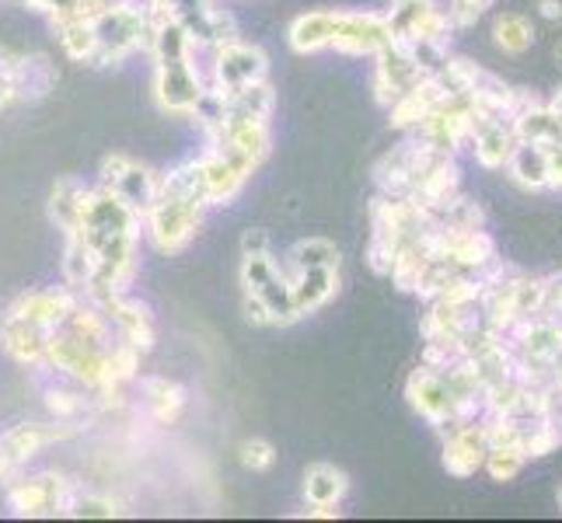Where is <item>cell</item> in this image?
I'll return each mask as SVG.
<instances>
[{
    "mask_svg": "<svg viewBox=\"0 0 562 523\" xmlns=\"http://www.w3.org/2000/svg\"><path fill=\"white\" fill-rule=\"evenodd\" d=\"M94 32V67L123 64L137 49H147V11L133 0H109L105 8L91 11Z\"/></svg>",
    "mask_w": 562,
    "mask_h": 523,
    "instance_id": "6da1fadb",
    "label": "cell"
},
{
    "mask_svg": "<svg viewBox=\"0 0 562 523\" xmlns=\"http://www.w3.org/2000/svg\"><path fill=\"white\" fill-rule=\"evenodd\" d=\"M43 366H46V371H53V374L67 377L77 387H88V391H94V398H99L105 387H112L105 349H91L85 342H77L74 336L64 332V328L49 332L46 363Z\"/></svg>",
    "mask_w": 562,
    "mask_h": 523,
    "instance_id": "7a4b0ae2",
    "label": "cell"
},
{
    "mask_svg": "<svg viewBox=\"0 0 562 523\" xmlns=\"http://www.w3.org/2000/svg\"><path fill=\"white\" fill-rule=\"evenodd\" d=\"M203 203L196 200H179V196H161L154 200V206L144 213V227H147V238L154 241V248L165 251V255H176L182 251L192 238H196V230L203 224Z\"/></svg>",
    "mask_w": 562,
    "mask_h": 523,
    "instance_id": "3957f363",
    "label": "cell"
},
{
    "mask_svg": "<svg viewBox=\"0 0 562 523\" xmlns=\"http://www.w3.org/2000/svg\"><path fill=\"white\" fill-rule=\"evenodd\" d=\"M210 60H213L210 64V70H213L210 88L221 91V94H235L248 84H259L269 73L266 53L259 46L241 43V38H231V43L210 49Z\"/></svg>",
    "mask_w": 562,
    "mask_h": 523,
    "instance_id": "277c9868",
    "label": "cell"
},
{
    "mask_svg": "<svg viewBox=\"0 0 562 523\" xmlns=\"http://www.w3.org/2000/svg\"><path fill=\"white\" fill-rule=\"evenodd\" d=\"M77 436V425H67V422H22L8 430L0 436V478H14L18 471L25 468V464L49 447V443H60V440H70Z\"/></svg>",
    "mask_w": 562,
    "mask_h": 523,
    "instance_id": "5b68a950",
    "label": "cell"
},
{
    "mask_svg": "<svg viewBox=\"0 0 562 523\" xmlns=\"http://www.w3.org/2000/svg\"><path fill=\"white\" fill-rule=\"evenodd\" d=\"M192 60H196V53L186 56V60L154 64V99L171 115H192V109H196V102L206 91L200 67Z\"/></svg>",
    "mask_w": 562,
    "mask_h": 523,
    "instance_id": "8992f818",
    "label": "cell"
},
{
    "mask_svg": "<svg viewBox=\"0 0 562 523\" xmlns=\"http://www.w3.org/2000/svg\"><path fill=\"white\" fill-rule=\"evenodd\" d=\"M102 189H109L130 213H137L144 220V213L158 200V174L123 158V154H112L102 161Z\"/></svg>",
    "mask_w": 562,
    "mask_h": 523,
    "instance_id": "52a82bcc",
    "label": "cell"
},
{
    "mask_svg": "<svg viewBox=\"0 0 562 523\" xmlns=\"http://www.w3.org/2000/svg\"><path fill=\"white\" fill-rule=\"evenodd\" d=\"M384 22L392 29V43H405V38L448 43L454 32L448 11H440L437 0H392V8L384 11Z\"/></svg>",
    "mask_w": 562,
    "mask_h": 523,
    "instance_id": "ba28073f",
    "label": "cell"
},
{
    "mask_svg": "<svg viewBox=\"0 0 562 523\" xmlns=\"http://www.w3.org/2000/svg\"><path fill=\"white\" fill-rule=\"evenodd\" d=\"M458 189H461V179H458V164L451 154L426 150V158L409 185V200L419 203L434 217V213H440L458 196Z\"/></svg>",
    "mask_w": 562,
    "mask_h": 523,
    "instance_id": "9c48e42d",
    "label": "cell"
},
{
    "mask_svg": "<svg viewBox=\"0 0 562 523\" xmlns=\"http://www.w3.org/2000/svg\"><path fill=\"white\" fill-rule=\"evenodd\" d=\"M74 486L60 475H35V478H11L8 502L18 516H56L67 510V496Z\"/></svg>",
    "mask_w": 562,
    "mask_h": 523,
    "instance_id": "30bf717a",
    "label": "cell"
},
{
    "mask_svg": "<svg viewBox=\"0 0 562 523\" xmlns=\"http://www.w3.org/2000/svg\"><path fill=\"white\" fill-rule=\"evenodd\" d=\"M387 43H392V29H387L384 14L378 11H339L336 14L333 49L346 56H374Z\"/></svg>",
    "mask_w": 562,
    "mask_h": 523,
    "instance_id": "8fae6325",
    "label": "cell"
},
{
    "mask_svg": "<svg viewBox=\"0 0 562 523\" xmlns=\"http://www.w3.org/2000/svg\"><path fill=\"white\" fill-rule=\"evenodd\" d=\"M405 398H409L413 409L430 425H437L440 433L454 422V395H451L448 380H443V374L434 371V366H419V371L409 377V384H405Z\"/></svg>",
    "mask_w": 562,
    "mask_h": 523,
    "instance_id": "7c38bea8",
    "label": "cell"
},
{
    "mask_svg": "<svg viewBox=\"0 0 562 523\" xmlns=\"http://www.w3.org/2000/svg\"><path fill=\"white\" fill-rule=\"evenodd\" d=\"M91 304L102 307L109 325L115 328V336H120L123 342L137 345L140 353H147V349L154 345V318H150V311L140 300H133L126 294V289H120V294H105V297L91 300Z\"/></svg>",
    "mask_w": 562,
    "mask_h": 523,
    "instance_id": "4fadbf2b",
    "label": "cell"
},
{
    "mask_svg": "<svg viewBox=\"0 0 562 523\" xmlns=\"http://www.w3.org/2000/svg\"><path fill=\"white\" fill-rule=\"evenodd\" d=\"M81 294H74L70 286H56V289H29V294H18L8 304V315L25 318L46 332H56L64 325V318L74 311V304Z\"/></svg>",
    "mask_w": 562,
    "mask_h": 523,
    "instance_id": "5bb4252c",
    "label": "cell"
},
{
    "mask_svg": "<svg viewBox=\"0 0 562 523\" xmlns=\"http://www.w3.org/2000/svg\"><path fill=\"white\" fill-rule=\"evenodd\" d=\"M486 430L482 422H464L443 433V468L454 478H472L486 464Z\"/></svg>",
    "mask_w": 562,
    "mask_h": 523,
    "instance_id": "9a60e30c",
    "label": "cell"
},
{
    "mask_svg": "<svg viewBox=\"0 0 562 523\" xmlns=\"http://www.w3.org/2000/svg\"><path fill=\"white\" fill-rule=\"evenodd\" d=\"M426 150L430 147H426L419 137H413V140L392 147V154H384L374 168V182L381 189V196H409V185L426 158Z\"/></svg>",
    "mask_w": 562,
    "mask_h": 523,
    "instance_id": "2e32d148",
    "label": "cell"
},
{
    "mask_svg": "<svg viewBox=\"0 0 562 523\" xmlns=\"http://www.w3.org/2000/svg\"><path fill=\"white\" fill-rule=\"evenodd\" d=\"M374 60H378V67H374V91H378L381 105H392L395 99H402L405 91L416 88L426 77L395 43H387L381 53H374Z\"/></svg>",
    "mask_w": 562,
    "mask_h": 523,
    "instance_id": "e0dca14e",
    "label": "cell"
},
{
    "mask_svg": "<svg viewBox=\"0 0 562 523\" xmlns=\"http://www.w3.org/2000/svg\"><path fill=\"white\" fill-rule=\"evenodd\" d=\"M451 99L454 94L448 91V84H443L437 73H426L416 88H409L402 99H395L392 105H387L392 109V126L395 129H416L437 105L451 102Z\"/></svg>",
    "mask_w": 562,
    "mask_h": 523,
    "instance_id": "ac0fdd59",
    "label": "cell"
},
{
    "mask_svg": "<svg viewBox=\"0 0 562 523\" xmlns=\"http://www.w3.org/2000/svg\"><path fill=\"white\" fill-rule=\"evenodd\" d=\"M46 342H49L46 328H38L25 318L8 315V311H4V318H0V345H4L8 356L18 360L22 366H43L46 363Z\"/></svg>",
    "mask_w": 562,
    "mask_h": 523,
    "instance_id": "d6986e66",
    "label": "cell"
},
{
    "mask_svg": "<svg viewBox=\"0 0 562 523\" xmlns=\"http://www.w3.org/2000/svg\"><path fill=\"white\" fill-rule=\"evenodd\" d=\"M277 105V94L269 88V81L248 84L235 94H224V120L221 126H241V123H269ZM217 126V129H221Z\"/></svg>",
    "mask_w": 562,
    "mask_h": 523,
    "instance_id": "ffe728a7",
    "label": "cell"
},
{
    "mask_svg": "<svg viewBox=\"0 0 562 523\" xmlns=\"http://www.w3.org/2000/svg\"><path fill=\"white\" fill-rule=\"evenodd\" d=\"M336 14L339 11H307L301 18H294L286 29V43L294 53L307 56V53H322L333 46L336 35Z\"/></svg>",
    "mask_w": 562,
    "mask_h": 523,
    "instance_id": "44dd1931",
    "label": "cell"
},
{
    "mask_svg": "<svg viewBox=\"0 0 562 523\" xmlns=\"http://www.w3.org/2000/svg\"><path fill=\"white\" fill-rule=\"evenodd\" d=\"M290 286H294V304L297 315H312L318 307H325L336 297L339 289V269H301V273L290 276Z\"/></svg>",
    "mask_w": 562,
    "mask_h": 523,
    "instance_id": "7402d4cb",
    "label": "cell"
},
{
    "mask_svg": "<svg viewBox=\"0 0 562 523\" xmlns=\"http://www.w3.org/2000/svg\"><path fill=\"white\" fill-rule=\"evenodd\" d=\"M11 81L18 91V102L25 99H46V94L56 88V67L46 60V56H11Z\"/></svg>",
    "mask_w": 562,
    "mask_h": 523,
    "instance_id": "603a6c76",
    "label": "cell"
},
{
    "mask_svg": "<svg viewBox=\"0 0 562 523\" xmlns=\"http://www.w3.org/2000/svg\"><path fill=\"white\" fill-rule=\"evenodd\" d=\"M200 174H203V189H206L210 206L231 203L241 192V185L248 182V174H241L227 158H221L217 150H206L200 158Z\"/></svg>",
    "mask_w": 562,
    "mask_h": 523,
    "instance_id": "cb8c5ba5",
    "label": "cell"
},
{
    "mask_svg": "<svg viewBox=\"0 0 562 523\" xmlns=\"http://www.w3.org/2000/svg\"><path fill=\"white\" fill-rule=\"evenodd\" d=\"M472 144H475V161L482 168H503L507 158L517 147V137L507 120H493V123H479L472 133Z\"/></svg>",
    "mask_w": 562,
    "mask_h": 523,
    "instance_id": "d4e9b609",
    "label": "cell"
},
{
    "mask_svg": "<svg viewBox=\"0 0 562 523\" xmlns=\"http://www.w3.org/2000/svg\"><path fill=\"white\" fill-rule=\"evenodd\" d=\"M346 489H350V481L333 464H312L304 475V499L312 510H336Z\"/></svg>",
    "mask_w": 562,
    "mask_h": 523,
    "instance_id": "484cf974",
    "label": "cell"
},
{
    "mask_svg": "<svg viewBox=\"0 0 562 523\" xmlns=\"http://www.w3.org/2000/svg\"><path fill=\"white\" fill-rule=\"evenodd\" d=\"M88 192L85 182L77 179H60L53 185V196H49V217L53 224L64 230V235H74L77 227H81V213H85V203H88Z\"/></svg>",
    "mask_w": 562,
    "mask_h": 523,
    "instance_id": "4316f807",
    "label": "cell"
},
{
    "mask_svg": "<svg viewBox=\"0 0 562 523\" xmlns=\"http://www.w3.org/2000/svg\"><path fill=\"white\" fill-rule=\"evenodd\" d=\"M507 168H510V179L520 189H531V192L549 189V158L541 144H517L507 158Z\"/></svg>",
    "mask_w": 562,
    "mask_h": 523,
    "instance_id": "83f0119b",
    "label": "cell"
},
{
    "mask_svg": "<svg viewBox=\"0 0 562 523\" xmlns=\"http://www.w3.org/2000/svg\"><path fill=\"white\" fill-rule=\"evenodd\" d=\"M510 129H514L517 144H541V147H549V144L562 140V123L549 112L546 102L528 109V112H520V115H514Z\"/></svg>",
    "mask_w": 562,
    "mask_h": 523,
    "instance_id": "f1b7e54d",
    "label": "cell"
},
{
    "mask_svg": "<svg viewBox=\"0 0 562 523\" xmlns=\"http://www.w3.org/2000/svg\"><path fill=\"white\" fill-rule=\"evenodd\" d=\"M555 447H562V412H549L541 419L520 422V451L525 457H546Z\"/></svg>",
    "mask_w": 562,
    "mask_h": 523,
    "instance_id": "f546056e",
    "label": "cell"
},
{
    "mask_svg": "<svg viewBox=\"0 0 562 523\" xmlns=\"http://www.w3.org/2000/svg\"><path fill=\"white\" fill-rule=\"evenodd\" d=\"M262 304H266V311H269V321L273 325H290V321H297V304H294V286H290V276L283 273V265H280V273L277 276H269L259 289H251Z\"/></svg>",
    "mask_w": 562,
    "mask_h": 523,
    "instance_id": "4dcf8cb0",
    "label": "cell"
},
{
    "mask_svg": "<svg viewBox=\"0 0 562 523\" xmlns=\"http://www.w3.org/2000/svg\"><path fill=\"white\" fill-rule=\"evenodd\" d=\"M56 38H60L64 53L77 64H91L94 56V32H91V14H74V18H60L53 22Z\"/></svg>",
    "mask_w": 562,
    "mask_h": 523,
    "instance_id": "1f68e13d",
    "label": "cell"
},
{
    "mask_svg": "<svg viewBox=\"0 0 562 523\" xmlns=\"http://www.w3.org/2000/svg\"><path fill=\"white\" fill-rule=\"evenodd\" d=\"M144 405L154 422H176L182 405H186V395L179 384H171L165 377H147L144 380Z\"/></svg>",
    "mask_w": 562,
    "mask_h": 523,
    "instance_id": "d6a6232c",
    "label": "cell"
},
{
    "mask_svg": "<svg viewBox=\"0 0 562 523\" xmlns=\"http://www.w3.org/2000/svg\"><path fill=\"white\" fill-rule=\"evenodd\" d=\"M301 269H339V248L325 238H304L290 248L286 255V276L301 273Z\"/></svg>",
    "mask_w": 562,
    "mask_h": 523,
    "instance_id": "836d02e7",
    "label": "cell"
},
{
    "mask_svg": "<svg viewBox=\"0 0 562 523\" xmlns=\"http://www.w3.org/2000/svg\"><path fill=\"white\" fill-rule=\"evenodd\" d=\"M94 269H99V259H94V251L77 238V235H67V251H64V283L74 289V294L85 297V289L91 286V276Z\"/></svg>",
    "mask_w": 562,
    "mask_h": 523,
    "instance_id": "e575fe53",
    "label": "cell"
},
{
    "mask_svg": "<svg viewBox=\"0 0 562 523\" xmlns=\"http://www.w3.org/2000/svg\"><path fill=\"white\" fill-rule=\"evenodd\" d=\"M493 35H496V46L503 53H510V56L528 53L531 43H535V29H531V22H528L525 14H503V18H496Z\"/></svg>",
    "mask_w": 562,
    "mask_h": 523,
    "instance_id": "d590c367",
    "label": "cell"
},
{
    "mask_svg": "<svg viewBox=\"0 0 562 523\" xmlns=\"http://www.w3.org/2000/svg\"><path fill=\"white\" fill-rule=\"evenodd\" d=\"M64 513L77 516V520H109V516H120V502L109 499V496H99V492H77V489H70Z\"/></svg>",
    "mask_w": 562,
    "mask_h": 523,
    "instance_id": "8d00e7d4",
    "label": "cell"
},
{
    "mask_svg": "<svg viewBox=\"0 0 562 523\" xmlns=\"http://www.w3.org/2000/svg\"><path fill=\"white\" fill-rule=\"evenodd\" d=\"M525 451L520 447H490L486 451V468L490 475H493V481H510V478H517L520 475V468H525Z\"/></svg>",
    "mask_w": 562,
    "mask_h": 523,
    "instance_id": "74e56055",
    "label": "cell"
},
{
    "mask_svg": "<svg viewBox=\"0 0 562 523\" xmlns=\"http://www.w3.org/2000/svg\"><path fill=\"white\" fill-rule=\"evenodd\" d=\"M277 273H280V262L273 259V251H269V255H245V262H241V286H245V294L259 289L269 276H277Z\"/></svg>",
    "mask_w": 562,
    "mask_h": 523,
    "instance_id": "f35d334b",
    "label": "cell"
},
{
    "mask_svg": "<svg viewBox=\"0 0 562 523\" xmlns=\"http://www.w3.org/2000/svg\"><path fill=\"white\" fill-rule=\"evenodd\" d=\"M493 4H496V0H451V4H448V22H451L454 32L472 29Z\"/></svg>",
    "mask_w": 562,
    "mask_h": 523,
    "instance_id": "ab89813d",
    "label": "cell"
},
{
    "mask_svg": "<svg viewBox=\"0 0 562 523\" xmlns=\"http://www.w3.org/2000/svg\"><path fill=\"white\" fill-rule=\"evenodd\" d=\"M238 457L248 471H269L273 468V461H277V451H273V443L269 440H245L241 447H238Z\"/></svg>",
    "mask_w": 562,
    "mask_h": 523,
    "instance_id": "60d3db41",
    "label": "cell"
},
{
    "mask_svg": "<svg viewBox=\"0 0 562 523\" xmlns=\"http://www.w3.org/2000/svg\"><path fill=\"white\" fill-rule=\"evenodd\" d=\"M541 315L562 321V273L546 276V294H541Z\"/></svg>",
    "mask_w": 562,
    "mask_h": 523,
    "instance_id": "b9f144b4",
    "label": "cell"
},
{
    "mask_svg": "<svg viewBox=\"0 0 562 523\" xmlns=\"http://www.w3.org/2000/svg\"><path fill=\"white\" fill-rule=\"evenodd\" d=\"M241 255H269V230L251 227L241 235Z\"/></svg>",
    "mask_w": 562,
    "mask_h": 523,
    "instance_id": "7bdbcfd3",
    "label": "cell"
},
{
    "mask_svg": "<svg viewBox=\"0 0 562 523\" xmlns=\"http://www.w3.org/2000/svg\"><path fill=\"white\" fill-rule=\"evenodd\" d=\"M8 64H11V56H0V112L11 109V105L18 102V91H14V81H11Z\"/></svg>",
    "mask_w": 562,
    "mask_h": 523,
    "instance_id": "ee69618b",
    "label": "cell"
},
{
    "mask_svg": "<svg viewBox=\"0 0 562 523\" xmlns=\"http://www.w3.org/2000/svg\"><path fill=\"white\" fill-rule=\"evenodd\" d=\"M546 158H549V189H562V140L546 147Z\"/></svg>",
    "mask_w": 562,
    "mask_h": 523,
    "instance_id": "f6af8a7d",
    "label": "cell"
},
{
    "mask_svg": "<svg viewBox=\"0 0 562 523\" xmlns=\"http://www.w3.org/2000/svg\"><path fill=\"white\" fill-rule=\"evenodd\" d=\"M241 311H245V318L251 321V325H273V321H269V311H266V304L256 297V294H245V304H241Z\"/></svg>",
    "mask_w": 562,
    "mask_h": 523,
    "instance_id": "bcb514c9",
    "label": "cell"
},
{
    "mask_svg": "<svg viewBox=\"0 0 562 523\" xmlns=\"http://www.w3.org/2000/svg\"><path fill=\"white\" fill-rule=\"evenodd\" d=\"M538 14L549 18V22H559V18H562V4H559V0H538Z\"/></svg>",
    "mask_w": 562,
    "mask_h": 523,
    "instance_id": "7dc6e473",
    "label": "cell"
},
{
    "mask_svg": "<svg viewBox=\"0 0 562 523\" xmlns=\"http://www.w3.org/2000/svg\"><path fill=\"white\" fill-rule=\"evenodd\" d=\"M552 387H555V391L562 395V353L552 360Z\"/></svg>",
    "mask_w": 562,
    "mask_h": 523,
    "instance_id": "c3c4849f",
    "label": "cell"
},
{
    "mask_svg": "<svg viewBox=\"0 0 562 523\" xmlns=\"http://www.w3.org/2000/svg\"><path fill=\"white\" fill-rule=\"evenodd\" d=\"M549 112H552V115H555V120L562 123V88L555 91V99L549 102Z\"/></svg>",
    "mask_w": 562,
    "mask_h": 523,
    "instance_id": "681fc988",
    "label": "cell"
},
{
    "mask_svg": "<svg viewBox=\"0 0 562 523\" xmlns=\"http://www.w3.org/2000/svg\"><path fill=\"white\" fill-rule=\"evenodd\" d=\"M81 4H85V8H88V14H91V11H99V8H105V4H109V0H81Z\"/></svg>",
    "mask_w": 562,
    "mask_h": 523,
    "instance_id": "f907efd6",
    "label": "cell"
},
{
    "mask_svg": "<svg viewBox=\"0 0 562 523\" xmlns=\"http://www.w3.org/2000/svg\"><path fill=\"white\" fill-rule=\"evenodd\" d=\"M559 507H562V489H559Z\"/></svg>",
    "mask_w": 562,
    "mask_h": 523,
    "instance_id": "816d5d0a",
    "label": "cell"
}]
</instances>
